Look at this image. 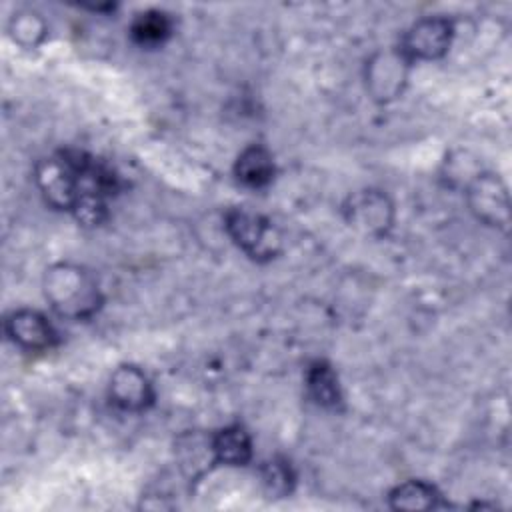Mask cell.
Here are the masks:
<instances>
[{"mask_svg": "<svg viewBox=\"0 0 512 512\" xmlns=\"http://www.w3.org/2000/svg\"><path fill=\"white\" fill-rule=\"evenodd\" d=\"M44 296L64 318H90L102 302L96 278L82 266L58 262L44 274Z\"/></svg>", "mask_w": 512, "mask_h": 512, "instance_id": "obj_1", "label": "cell"}, {"mask_svg": "<svg viewBox=\"0 0 512 512\" xmlns=\"http://www.w3.org/2000/svg\"><path fill=\"white\" fill-rule=\"evenodd\" d=\"M84 152L64 150L42 158L34 168V180L44 200L58 210H72L80 194V172Z\"/></svg>", "mask_w": 512, "mask_h": 512, "instance_id": "obj_2", "label": "cell"}, {"mask_svg": "<svg viewBox=\"0 0 512 512\" xmlns=\"http://www.w3.org/2000/svg\"><path fill=\"white\" fill-rule=\"evenodd\" d=\"M226 230L230 238L254 260H270L280 250V234L268 218L246 208L226 212Z\"/></svg>", "mask_w": 512, "mask_h": 512, "instance_id": "obj_3", "label": "cell"}, {"mask_svg": "<svg viewBox=\"0 0 512 512\" xmlns=\"http://www.w3.org/2000/svg\"><path fill=\"white\" fill-rule=\"evenodd\" d=\"M410 60L402 54L400 48H386L374 52L364 70L366 90L372 100L388 104L396 100L408 82Z\"/></svg>", "mask_w": 512, "mask_h": 512, "instance_id": "obj_4", "label": "cell"}, {"mask_svg": "<svg viewBox=\"0 0 512 512\" xmlns=\"http://www.w3.org/2000/svg\"><path fill=\"white\" fill-rule=\"evenodd\" d=\"M466 200L472 214L488 226L506 230L510 224V202L504 182L492 172H478L466 182Z\"/></svg>", "mask_w": 512, "mask_h": 512, "instance_id": "obj_5", "label": "cell"}, {"mask_svg": "<svg viewBox=\"0 0 512 512\" xmlns=\"http://www.w3.org/2000/svg\"><path fill=\"white\" fill-rule=\"evenodd\" d=\"M344 218L356 232L380 238L392 228L394 206L380 190H358L344 202Z\"/></svg>", "mask_w": 512, "mask_h": 512, "instance_id": "obj_6", "label": "cell"}, {"mask_svg": "<svg viewBox=\"0 0 512 512\" xmlns=\"http://www.w3.org/2000/svg\"><path fill=\"white\" fill-rule=\"evenodd\" d=\"M454 28L448 18L426 16L416 20L404 34L400 50L412 60H436L442 58L452 44Z\"/></svg>", "mask_w": 512, "mask_h": 512, "instance_id": "obj_7", "label": "cell"}, {"mask_svg": "<svg viewBox=\"0 0 512 512\" xmlns=\"http://www.w3.org/2000/svg\"><path fill=\"white\" fill-rule=\"evenodd\" d=\"M110 400L128 412H142L154 400V390L142 368L134 364L118 366L108 382Z\"/></svg>", "mask_w": 512, "mask_h": 512, "instance_id": "obj_8", "label": "cell"}, {"mask_svg": "<svg viewBox=\"0 0 512 512\" xmlns=\"http://www.w3.org/2000/svg\"><path fill=\"white\" fill-rule=\"evenodd\" d=\"M8 338L24 350L40 352L56 342V332L44 314L36 310H16L6 318Z\"/></svg>", "mask_w": 512, "mask_h": 512, "instance_id": "obj_9", "label": "cell"}, {"mask_svg": "<svg viewBox=\"0 0 512 512\" xmlns=\"http://www.w3.org/2000/svg\"><path fill=\"white\" fill-rule=\"evenodd\" d=\"M176 458H178V466L180 470L196 480L200 478L204 472H208V468L216 462L214 456V446H212V434H184L178 438L176 442Z\"/></svg>", "mask_w": 512, "mask_h": 512, "instance_id": "obj_10", "label": "cell"}, {"mask_svg": "<svg viewBox=\"0 0 512 512\" xmlns=\"http://www.w3.org/2000/svg\"><path fill=\"white\" fill-rule=\"evenodd\" d=\"M234 174L248 188H262L274 176L272 154L264 146H248L240 152L234 164Z\"/></svg>", "mask_w": 512, "mask_h": 512, "instance_id": "obj_11", "label": "cell"}, {"mask_svg": "<svg viewBox=\"0 0 512 512\" xmlns=\"http://www.w3.org/2000/svg\"><path fill=\"white\" fill-rule=\"evenodd\" d=\"M212 446H214V456L218 464L244 466L252 458V440L248 432L238 424H232L214 432Z\"/></svg>", "mask_w": 512, "mask_h": 512, "instance_id": "obj_12", "label": "cell"}, {"mask_svg": "<svg viewBox=\"0 0 512 512\" xmlns=\"http://www.w3.org/2000/svg\"><path fill=\"white\" fill-rule=\"evenodd\" d=\"M306 386L312 400L328 410H336L342 404V390L332 366L324 360H316L306 370Z\"/></svg>", "mask_w": 512, "mask_h": 512, "instance_id": "obj_13", "label": "cell"}, {"mask_svg": "<svg viewBox=\"0 0 512 512\" xmlns=\"http://www.w3.org/2000/svg\"><path fill=\"white\" fill-rule=\"evenodd\" d=\"M440 494L422 480H408L394 486L388 494V504L394 510H432L438 506Z\"/></svg>", "mask_w": 512, "mask_h": 512, "instance_id": "obj_14", "label": "cell"}, {"mask_svg": "<svg viewBox=\"0 0 512 512\" xmlns=\"http://www.w3.org/2000/svg\"><path fill=\"white\" fill-rule=\"evenodd\" d=\"M8 34L22 48H38L48 34V26L38 12L24 8L12 14L8 22Z\"/></svg>", "mask_w": 512, "mask_h": 512, "instance_id": "obj_15", "label": "cell"}, {"mask_svg": "<svg viewBox=\"0 0 512 512\" xmlns=\"http://www.w3.org/2000/svg\"><path fill=\"white\" fill-rule=\"evenodd\" d=\"M170 32H172L170 18L158 10H146L138 14L130 28L134 42L140 46H158L170 36Z\"/></svg>", "mask_w": 512, "mask_h": 512, "instance_id": "obj_16", "label": "cell"}, {"mask_svg": "<svg viewBox=\"0 0 512 512\" xmlns=\"http://www.w3.org/2000/svg\"><path fill=\"white\" fill-rule=\"evenodd\" d=\"M262 484L268 490V494H272L274 498L286 496L292 490L294 484V474L290 470V466L284 460H270L262 466Z\"/></svg>", "mask_w": 512, "mask_h": 512, "instance_id": "obj_17", "label": "cell"}, {"mask_svg": "<svg viewBox=\"0 0 512 512\" xmlns=\"http://www.w3.org/2000/svg\"><path fill=\"white\" fill-rule=\"evenodd\" d=\"M84 226H98L106 218V198L98 194H80L70 210Z\"/></svg>", "mask_w": 512, "mask_h": 512, "instance_id": "obj_18", "label": "cell"}]
</instances>
